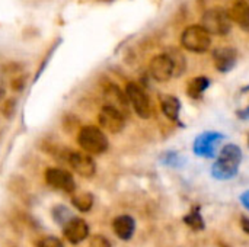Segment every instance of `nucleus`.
<instances>
[{
    "instance_id": "7ed1b4c3",
    "label": "nucleus",
    "mask_w": 249,
    "mask_h": 247,
    "mask_svg": "<svg viewBox=\"0 0 249 247\" xmlns=\"http://www.w3.org/2000/svg\"><path fill=\"white\" fill-rule=\"evenodd\" d=\"M181 44L191 52H206L212 45V33L203 25H191L184 29Z\"/></svg>"
},
{
    "instance_id": "ddd939ff",
    "label": "nucleus",
    "mask_w": 249,
    "mask_h": 247,
    "mask_svg": "<svg viewBox=\"0 0 249 247\" xmlns=\"http://www.w3.org/2000/svg\"><path fill=\"white\" fill-rule=\"evenodd\" d=\"M112 230L115 233V236L124 242H128L136 231V221L131 215H118L114 218L112 221Z\"/></svg>"
},
{
    "instance_id": "4468645a",
    "label": "nucleus",
    "mask_w": 249,
    "mask_h": 247,
    "mask_svg": "<svg viewBox=\"0 0 249 247\" xmlns=\"http://www.w3.org/2000/svg\"><path fill=\"white\" fill-rule=\"evenodd\" d=\"M229 16L244 31H249V3L247 0H232Z\"/></svg>"
},
{
    "instance_id": "412c9836",
    "label": "nucleus",
    "mask_w": 249,
    "mask_h": 247,
    "mask_svg": "<svg viewBox=\"0 0 249 247\" xmlns=\"http://www.w3.org/2000/svg\"><path fill=\"white\" fill-rule=\"evenodd\" d=\"M16 111V100L15 99H7L3 106H1V114L6 116V118H10Z\"/></svg>"
},
{
    "instance_id": "20e7f679",
    "label": "nucleus",
    "mask_w": 249,
    "mask_h": 247,
    "mask_svg": "<svg viewBox=\"0 0 249 247\" xmlns=\"http://www.w3.org/2000/svg\"><path fill=\"white\" fill-rule=\"evenodd\" d=\"M212 35H226L232 28V19L229 12L222 7H213L206 10L201 16V23Z\"/></svg>"
},
{
    "instance_id": "b1692460",
    "label": "nucleus",
    "mask_w": 249,
    "mask_h": 247,
    "mask_svg": "<svg viewBox=\"0 0 249 247\" xmlns=\"http://www.w3.org/2000/svg\"><path fill=\"white\" fill-rule=\"evenodd\" d=\"M241 202L244 204V207H245L247 210H249V191L244 192V194L241 195Z\"/></svg>"
},
{
    "instance_id": "9d476101",
    "label": "nucleus",
    "mask_w": 249,
    "mask_h": 247,
    "mask_svg": "<svg viewBox=\"0 0 249 247\" xmlns=\"http://www.w3.org/2000/svg\"><path fill=\"white\" fill-rule=\"evenodd\" d=\"M66 159L70 167L82 178H92L96 173V163L86 151H69Z\"/></svg>"
},
{
    "instance_id": "a878e982",
    "label": "nucleus",
    "mask_w": 249,
    "mask_h": 247,
    "mask_svg": "<svg viewBox=\"0 0 249 247\" xmlns=\"http://www.w3.org/2000/svg\"><path fill=\"white\" fill-rule=\"evenodd\" d=\"M241 224H242V229H244V231L249 234V220L248 218H242Z\"/></svg>"
},
{
    "instance_id": "6e6552de",
    "label": "nucleus",
    "mask_w": 249,
    "mask_h": 247,
    "mask_svg": "<svg viewBox=\"0 0 249 247\" xmlns=\"http://www.w3.org/2000/svg\"><path fill=\"white\" fill-rule=\"evenodd\" d=\"M45 182L57 189V191H63L66 194H73L76 191V182L73 179V176L70 175V172L60 169V167H50L45 170Z\"/></svg>"
},
{
    "instance_id": "0eeeda50",
    "label": "nucleus",
    "mask_w": 249,
    "mask_h": 247,
    "mask_svg": "<svg viewBox=\"0 0 249 247\" xmlns=\"http://www.w3.org/2000/svg\"><path fill=\"white\" fill-rule=\"evenodd\" d=\"M125 96L130 100L131 106L134 108L136 114L143 118L147 119L152 115V106H150V100L146 95V92L136 83H128L125 87Z\"/></svg>"
},
{
    "instance_id": "aec40b11",
    "label": "nucleus",
    "mask_w": 249,
    "mask_h": 247,
    "mask_svg": "<svg viewBox=\"0 0 249 247\" xmlns=\"http://www.w3.org/2000/svg\"><path fill=\"white\" fill-rule=\"evenodd\" d=\"M36 247H64V245L55 236H45L36 243Z\"/></svg>"
},
{
    "instance_id": "f257e3e1",
    "label": "nucleus",
    "mask_w": 249,
    "mask_h": 247,
    "mask_svg": "<svg viewBox=\"0 0 249 247\" xmlns=\"http://www.w3.org/2000/svg\"><path fill=\"white\" fill-rule=\"evenodd\" d=\"M242 162V151L235 144H228L222 148L216 163L212 166L213 178L219 181H228L238 175L239 165Z\"/></svg>"
},
{
    "instance_id": "5701e85b",
    "label": "nucleus",
    "mask_w": 249,
    "mask_h": 247,
    "mask_svg": "<svg viewBox=\"0 0 249 247\" xmlns=\"http://www.w3.org/2000/svg\"><path fill=\"white\" fill-rule=\"evenodd\" d=\"M10 86H12V89H13V90H22V89L25 87V80H23L22 77L15 79V80H12Z\"/></svg>"
},
{
    "instance_id": "39448f33",
    "label": "nucleus",
    "mask_w": 249,
    "mask_h": 247,
    "mask_svg": "<svg viewBox=\"0 0 249 247\" xmlns=\"http://www.w3.org/2000/svg\"><path fill=\"white\" fill-rule=\"evenodd\" d=\"M225 140V135L216 131H206L201 132L193 144V150L198 157L204 159H213L216 156V150L220 146V143Z\"/></svg>"
},
{
    "instance_id": "6ab92c4d",
    "label": "nucleus",
    "mask_w": 249,
    "mask_h": 247,
    "mask_svg": "<svg viewBox=\"0 0 249 247\" xmlns=\"http://www.w3.org/2000/svg\"><path fill=\"white\" fill-rule=\"evenodd\" d=\"M88 247H112L109 239L104 234H93L89 239V245Z\"/></svg>"
},
{
    "instance_id": "a211bd4d",
    "label": "nucleus",
    "mask_w": 249,
    "mask_h": 247,
    "mask_svg": "<svg viewBox=\"0 0 249 247\" xmlns=\"http://www.w3.org/2000/svg\"><path fill=\"white\" fill-rule=\"evenodd\" d=\"M184 221H185V224H187L188 227H191V229H193V230H196V231L204 230V227H206L204 220H203V217H201V214H200V210H198V208H194L188 215H185Z\"/></svg>"
},
{
    "instance_id": "f03ea898",
    "label": "nucleus",
    "mask_w": 249,
    "mask_h": 247,
    "mask_svg": "<svg viewBox=\"0 0 249 247\" xmlns=\"http://www.w3.org/2000/svg\"><path fill=\"white\" fill-rule=\"evenodd\" d=\"M77 144L89 154H102L108 150V138L105 132L95 125H86L80 128L77 134Z\"/></svg>"
},
{
    "instance_id": "f8f14e48",
    "label": "nucleus",
    "mask_w": 249,
    "mask_h": 247,
    "mask_svg": "<svg viewBox=\"0 0 249 247\" xmlns=\"http://www.w3.org/2000/svg\"><path fill=\"white\" fill-rule=\"evenodd\" d=\"M213 58H214L216 68L220 73H228L235 67L238 61V52L232 47H220L214 51Z\"/></svg>"
},
{
    "instance_id": "4be33fe9",
    "label": "nucleus",
    "mask_w": 249,
    "mask_h": 247,
    "mask_svg": "<svg viewBox=\"0 0 249 247\" xmlns=\"http://www.w3.org/2000/svg\"><path fill=\"white\" fill-rule=\"evenodd\" d=\"M166 157H168V159L165 160V163L169 165V166H181V165H182V157H179V154H177V153H174V151L168 153Z\"/></svg>"
},
{
    "instance_id": "2eb2a0df",
    "label": "nucleus",
    "mask_w": 249,
    "mask_h": 247,
    "mask_svg": "<svg viewBox=\"0 0 249 247\" xmlns=\"http://www.w3.org/2000/svg\"><path fill=\"white\" fill-rule=\"evenodd\" d=\"M160 108H162V112L172 121H177L178 119V115H179V109H181V102L175 98V96H171V95H166L162 98L160 100Z\"/></svg>"
},
{
    "instance_id": "1a4fd4ad",
    "label": "nucleus",
    "mask_w": 249,
    "mask_h": 247,
    "mask_svg": "<svg viewBox=\"0 0 249 247\" xmlns=\"http://www.w3.org/2000/svg\"><path fill=\"white\" fill-rule=\"evenodd\" d=\"M149 71L158 82H168L175 73V63L169 54H158L150 60Z\"/></svg>"
},
{
    "instance_id": "bb28decb",
    "label": "nucleus",
    "mask_w": 249,
    "mask_h": 247,
    "mask_svg": "<svg viewBox=\"0 0 249 247\" xmlns=\"http://www.w3.org/2000/svg\"><path fill=\"white\" fill-rule=\"evenodd\" d=\"M248 144H249V140H248Z\"/></svg>"
},
{
    "instance_id": "423d86ee",
    "label": "nucleus",
    "mask_w": 249,
    "mask_h": 247,
    "mask_svg": "<svg viewBox=\"0 0 249 247\" xmlns=\"http://www.w3.org/2000/svg\"><path fill=\"white\" fill-rule=\"evenodd\" d=\"M98 121H99L101 128H104L112 134L120 132L125 125V116L123 114V111L112 103H108L101 109Z\"/></svg>"
},
{
    "instance_id": "393cba45",
    "label": "nucleus",
    "mask_w": 249,
    "mask_h": 247,
    "mask_svg": "<svg viewBox=\"0 0 249 247\" xmlns=\"http://www.w3.org/2000/svg\"><path fill=\"white\" fill-rule=\"evenodd\" d=\"M238 115L242 118V119H249V106H247L245 109H242V111H239L238 112Z\"/></svg>"
},
{
    "instance_id": "dca6fc26",
    "label": "nucleus",
    "mask_w": 249,
    "mask_h": 247,
    "mask_svg": "<svg viewBox=\"0 0 249 247\" xmlns=\"http://www.w3.org/2000/svg\"><path fill=\"white\" fill-rule=\"evenodd\" d=\"M210 86V80L207 77H196L193 80L188 82V86H187V93L188 96H191L193 99H198L201 98V95L209 89Z\"/></svg>"
},
{
    "instance_id": "9b49d317",
    "label": "nucleus",
    "mask_w": 249,
    "mask_h": 247,
    "mask_svg": "<svg viewBox=\"0 0 249 247\" xmlns=\"http://www.w3.org/2000/svg\"><path fill=\"white\" fill-rule=\"evenodd\" d=\"M63 237L70 245H80L89 237V224L79 217H71L63 224Z\"/></svg>"
},
{
    "instance_id": "f3484780",
    "label": "nucleus",
    "mask_w": 249,
    "mask_h": 247,
    "mask_svg": "<svg viewBox=\"0 0 249 247\" xmlns=\"http://www.w3.org/2000/svg\"><path fill=\"white\" fill-rule=\"evenodd\" d=\"M93 195L90 192H79V194H74L71 197V204L73 207L80 211V213H89L92 208H93Z\"/></svg>"
}]
</instances>
